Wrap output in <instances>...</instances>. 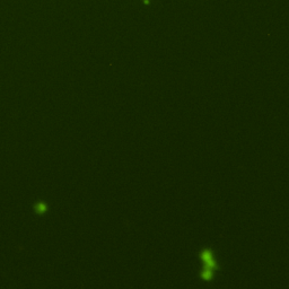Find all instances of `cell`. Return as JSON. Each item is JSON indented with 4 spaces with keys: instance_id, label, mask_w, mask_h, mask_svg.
Segmentation results:
<instances>
[{
    "instance_id": "6da1fadb",
    "label": "cell",
    "mask_w": 289,
    "mask_h": 289,
    "mask_svg": "<svg viewBox=\"0 0 289 289\" xmlns=\"http://www.w3.org/2000/svg\"><path fill=\"white\" fill-rule=\"evenodd\" d=\"M144 1H146V4H148V0H144Z\"/></svg>"
}]
</instances>
